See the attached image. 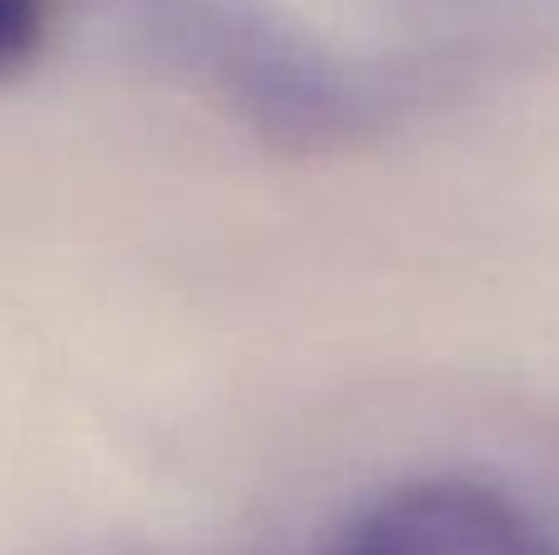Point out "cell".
I'll list each match as a JSON object with an SVG mask.
<instances>
[{
    "label": "cell",
    "mask_w": 559,
    "mask_h": 555,
    "mask_svg": "<svg viewBox=\"0 0 559 555\" xmlns=\"http://www.w3.org/2000/svg\"><path fill=\"white\" fill-rule=\"evenodd\" d=\"M45 0H0V79L25 69L45 45Z\"/></svg>",
    "instance_id": "obj_2"
},
{
    "label": "cell",
    "mask_w": 559,
    "mask_h": 555,
    "mask_svg": "<svg viewBox=\"0 0 559 555\" xmlns=\"http://www.w3.org/2000/svg\"><path fill=\"white\" fill-rule=\"evenodd\" d=\"M334 555H559L506 492L472 477H423L368 501Z\"/></svg>",
    "instance_id": "obj_1"
}]
</instances>
